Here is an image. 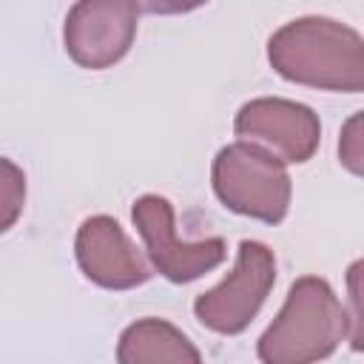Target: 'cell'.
<instances>
[{"label":"cell","mask_w":364,"mask_h":364,"mask_svg":"<svg viewBox=\"0 0 364 364\" xmlns=\"http://www.w3.org/2000/svg\"><path fill=\"white\" fill-rule=\"evenodd\" d=\"M273 71L290 82L361 94L364 40L355 28L330 17H299L284 23L267 43Z\"/></svg>","instance_id":"1"},{"label":"cell","mask_w":364,"mask_h":364,"mask_svg":"<svg viewBox=\"0 0 364 364\" xmlns=\"http://www.w3.org/2000/svg\"><path fill=\"white\" fill-rule=\"evenodd\" d=\"M347 336H353V321L333 287L318 276H301L262 333L256 353L264 364H307L333 355Z\"/></svg>","instance_id":"2"},{"label":"cell","mask_w":364,"mask_h":364,"mask_svg":"<svg viewBox=\"0 0 364 364\" xmlns=\"http://www.w3.org/2000/svg\"><path fill=\"white\" fill-rule=\"evenodd\" d=\"M213 193L242 216L279 225L290 208V173L267 148L239 139L225 145L213 159Z\"/></svg>","instance_id":"3"},{"label":"cell","mask_w":364,"mask_h":364,"mask_svg":"<svg viewBox=\"0 0 364 364\" xmlns=\"http://www.w3.org/2000/svg\"><path fill=\"white\" fill-rule=\"evenodd\" d=\"M273 284H276L273 250L262 242L245 239L239 242L233 270L213 290L196 296L193 316L202 327L219 336H236L256 318Z\"/></svg>","instance_id":"4"},{"label":"cell","mask_w":364,"mask_h":364,"mask_svg":"<svg viewBox=\"0 0 364 364\" xmlns=\"http://www.w3.org/2000/svg\"><path fill=\"white\" fill-rule=\"evenodd\" d=\"M131 219L145 242L151 264L159 270V276H165L173 284H185L210 273L228 256L222 236L182 242L176 236L173 205L165 196H156V193L139 196L131 208Z\"/></svg>","instance_id":"5"},{"label":"cell","mask_w":364,"mask_h":364,"mask_svg":"<svg viewBox=\"0 0 364 364\" xmlns=\"http://www.w3.org/2000/svg\"><path fill=\"white\" fill-rule=\"evenodd\" d=\"M136 11L131 0H77L63 26L68 57L91 71L119 63L136 37Z\"/></svg>","instance_id":"6"},{"label":"cell","mask_w":364,"mask_h":364,"mask_svg":"<svg viewBox=\"0 0 364 364\" xmlns=\"http://www.w3.org/2000/svg\"><path fill=\"white\" fill-rule=\"evenodd\" d=\"M233 131L239 139L256 142L282 162L296 165L307 162L321 142V122L313 108L282 97H259L245 102L233 119Z\"/></svg>","instance_id":"7"},{"label":"cell","mask_w":364,"mask_h":364,"mask_svg":"<svg viewBox=\"0 0 364 364\" xmlns=\"http://www.w3.org/2000/svg\"><path fill=\"white\" fill-rule=\"evenodd\" d=\"M77 264L94 284L105 290H131L151 279V267L119 228L117 219L100 213L88 216L74 239Z\"/></svg>","instance_id":"8"},{"label":"cell","mask_w":364,"mask_h":364,"mask_svg":"<svg viewBox=\"0 0 364 364\" xmlns=\"http://www.w3.org/2000/svg\"><path fill=\"white\" fill-rule=\"evenodd\" d=\"M119 364H199L202 353L193 341L162 318H139L128 324L117 344Z\"/></svg>","instance_id":"9"},{"label":"cell","mask_w":364,"mask_h":364,"mask_svg":"<svg viewBox=\"0 0 364 364\" xmlns=\"http://www.w3.org/2000/svg\"><path fill=\"white\" fill-rule=\"evenodd\" d=\"M26 205V176L20 165L0 156V233H6L23 213Z\"/></svg>","instance_id":"10"},{"label":"cell","mask_w":364,"mask_h":364,"mask_svg":"<svg viewBox=\"0 0 364 364\" xmlns=\"http://www.w3.org/2000/svg\"><path fill=\"white\" fill-rule=\"evenodd\" d=\"M338 156L347 165V171L361 173V111L350 117V122L341 131L338 139Z\"/></svg>","instance_id":"11"},{"label":"cell","mask_w":364,"mask_h":364,"mask_svg":"<svg viewBox=\"0 0 364 364\" xmlns=\"http://www.w3.org/2000/svg\"><path fill=\"white\" fill-rule=\"evenodd\" d=\"M131 3L148 14H185L205 6L208 0H131Z\"/></svg>","instance_id":"12"}]
</instances>
